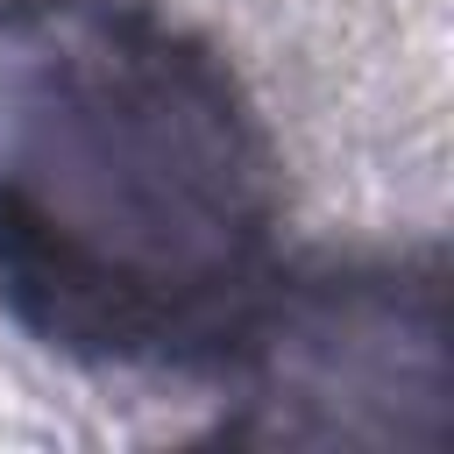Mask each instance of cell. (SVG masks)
<instances>
[{"label":"cell","instance_id":"6da1fadb","mask_svg":"<svg viewBox=\"0 0 454 454\" xmlns=\"http://www.w3.org/2000/svg\"><path fill=\"white\" fill-rule=\"evenodd\" d=\"M277 156L149 0H0V305L121 369L227 362L277 284Z\"/></svg>","mask_w":454,"mask_h":454},{"label":"cell","instance_id":"7a4b0ae2","mask_svg":"<svg viewBox=\"0 0 454 454\" xmlns=\"http://www.w3.org/2000/svg\"><path fill=\"white\" fill-rule=\"evenodd\" d=\"M234 440L262 447H440L454 397L447 277L433 262H340L262 291L227 348Z\"/></svg>","mask_w":454,"mask_h":454}]
</instances>
